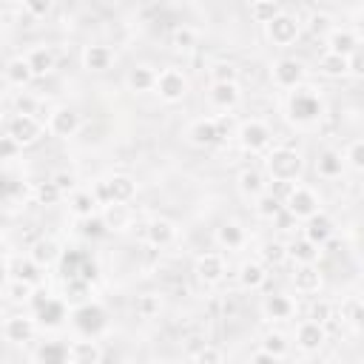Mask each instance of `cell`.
<instances>
[{
	"instance_id": "cell-1",
	"label": "cell",
	"mask_w": 364,
	"mask_h": 364,
	"mask_svg": "<svg viewBox=\"0 0 364 364\" xmlns=\"http://www.w3.org/2000/svg\"><path fill=\"white\" fill-rule=\"evenodd\" d=\"M324 117H327V102H324L321 88L307 82V85H301V88H296L284 97V119L293 128L313 131V128L321 125Z\"/></svg>"
},
{
	"instance_id": "cell-2",
	"label": "cell",
	"mask_w": 364,
	"mask_h": 364,
	"mask_svg": "<svg viewBox=\"0 0 364 364\" xmlns=\"http://www.w3.org/2000/svg\"><path fill=\"white\" fill-rule=\"evenodd\" d=\"M264 173L270 182H290L299 185L304 173V156L290 145H273L264 154Z\"/></svg>"
},
{
	"instance_id": "cell-3",
	"label": "cell",
	"mask_w": 364,
	"mask_h": 364,
	"mask_svg": "<svg viewBox=\"0 0 364 364\" xmlns=\"http://www.w3.org/2000/svg\"><path fill=\"white\" fill-rule=\"evenodd\" d=\"M236 145L250 156L267 154L273 148V128L259 117H247L236 128Z\"/></svg>"
},
{
	"instance_id": "cell-4",
	"label": "cell",
	"mask_w": 364,
	"mask_h": 364,
	"mask_svg": "<svg viewBox=\"0 0 364 364\" xmlns=\"http://www.w3.org/2000/svg\"><path fill=\"white\" fill-rule=\"evenodd\" d=\"M270 82H273V88L287 91V94L307 85V63L299 57H290V54L273 60L270 63Z\"/></svg>"
},
{
	"instance_id": "cell-5",
	"label": "cell",
	"mask_w": 364,
	"mask_h": 364,
	"mask_svg": "<svg viewBox=\"0 0 364 364\" xmlns=\"http://www.w3.org/2000/svg\"><path fill=\"white\" fill-rule=\"evenodd\" d=\"M284 210H287L296 222L304 225L307 219H313L316 213H321V196L316 193V188L299 182V185L290 191V196L284 199Z\"/></svg>"
},
{
	"instance_id": "cell-6",
	"label": "cell",
	"mask_w": 364,
	"mask_h": 364,
	"mask_svg": "<svg viewBox=\"0 0 364 364\" xmlns=\"http://www.w3.org/2000/svg\"><path fill=\"white\" fill-rule=\"evenodd\" d=\"M301 28H304V20L293 11H282L270 26H264V37L267 43H273L276 48H290L299 37H301Z\"/></svg>"
},
{
	"instance_id": "cell-7",
	"label": "cell",
	"mask_w": 364,
	"mask_h": 364,
	"mask_svg": "<svg viewBox=\"0 0 364 364\" xmlns=\"http://www.w3.org/2000/svg\"><path fill=\"white\" fill-rule=\"evenodd\" d=\"M188 91H191V80H188V74H185L182 68L168 65V68L159 71V80H156V91H154V94H156L162 102L176 105V102H182V100L188 97Z\"/></svg>"
},
{
	"instance_id": "cell-8",
	"label": "cell",
	"mask_w": 364,
	"mask_h": 364,
	"mask_svg": "<svg viewBox=\"0 0 364 364\" xmlns=\"http://www.w3.org/2000/svg\"><path fill=\"white\" fill-rule=\"evenodd\" d=\"M3 134H6V136H11L20 148H28V145L40 142V136L46 134V125H43L37 117L9 114V117H6V125H3Z\"/></svg>"
},
{
	"instance_id": "cell-9",
	"label": "cell",
	"mask_w": 364,
	"mask_h": 364,
	"mask_svg": "<svg viewBox=\"0 0 364 364\" xmlns=\"http://www.w3.org/2000/svg\"><path fill=\"white\" fill-rule=\"evenodd\" d=\"M71 324H74V330H77L80 336H85V338H97L100 333L108 330V313L102 310V304L88 301V304L71 310Z\"/></svg>"
},
{
	"instance_id": "cell-10",
	"label": "cell",
	"mask_w": 364,
	"mask_h": 364,
	"mask_svg": "<svg viewBox=\"0 0 364 364\" xmlns=\"http://www.w3.org/2000/svg\"><path fill=\"white\" fill-rule=\"evenodd\" d=\"M31 307H34V318H37V324L43 327V330H57V327H63L65 324V318H68V304L57 296H46V299H34L31 301Z\"/></svg>"
},
{
	"instance_id": "cell-11",
	"label": "cell",
	"mask_w": 364,
	"mask_h": 364,
	"mask_svg": "<svg viewBox=\"0 0 364 364\" xmlns=\"http://www.w3.org/2000/svg\"><path fill=\"white\" fill-rule=\"evenodd\" d=\"M182 136H185V142H188L191 148H199V151L213 148V145L222 142L213 117H196V119H191V122L185 125V134H182Z\"/></svg>"
},
{
	"instance_id": "cell-12",
	"label": "cell",
	"mask_w": 364,
	"mask_h": 364,
	"mask_svg": "<svg viewBox=\"0 0 364 364\" xmlns=\"http://www.w3.org/2000/svg\"><path fill=\"white\" fill-rule=\"evenodd\" d=\"M176 236H179V225L173 219H168V216H151L142 225V239L151 247H159V250L162 247H171L176 242Z\"/></svg>"
},
{
	"instance_id": "cell-13",
	"label": "cell",
	"mask_w": 364,
	"mask_h": 364,
	"mask_svg": "<svg viewBox=\"0 0 364 364\" xmlns=\"http://www.w3.org/2000/svg\"><path fill=\"white\" fill-rule=\"evenodd\" d=\"M225 273H228V262H225V253L219 250H205L193 259V276L202 284H219Z\"/></svg>"
},
{
	"instance_id": "cell-14",
	"label": "cell",
	"mask_w": 364,
	"mask_h": 364,
	"mask_svg": "<svg viewBox=\"0 0 364 364\" xmlns=\"http://www.w3.org/2000/svg\"><path fill=\"white\" fill-rule=\"evenodd\" d=\"M80 128H82V119H80L77 108H71V105H57L46 122V131L57 139H71V136H77Z\"/></svg>"
},
{
	"instance_id": "cell-15",
	"label": "cell",
	"mask_w": 364,
	"mask_h": 364,
	"mask_svg": "<svg viewBox=\"0 0 364 364\" xmlns=\"http://www.w3.org/2000/svg\"><path fill=\"white\" fill-rule=\"evenodd\" d=\"M40 324L34 318V313H11L6 321H3V336L9 344H28L34 341Z\"/></svg>"
},
{
	"instance_id": "cell-16",
	"label": "cell",
	"mask_w": 364,
	"mask_h": 364,
	"mask_svg": "<svg viewBox=\"0 0 364 364\" xmlns=\"http://www.w3.org/2000/svg\"><path fill=\"white\" fill-rule=\"evenodd\" d=\"M6 279H20V282H28V284H40L43 282V267L26 253H11L6 250Z\"/></svg>"
},
{
	"instance_id": "cell-17",
	"label": "cell",
	"mask_w": 364,
	"mask_h": 364,
	"mask_svg": "<svg viewBox=\"0 0 364 364\" xmlns=\"http://www.w3.org/2000/svg\"><path fill=\"white\" fill-rule=\"evenodd\" d=\"M208 105L219 114H230L242 105V85L239 82H210L208 85Z\"/></svg>"
},
{
	"instance_id": "cell-18",
	"label": "cell",
	"mask_w": 364,
	"mask_h": 364,
	"mask_svg": "<svg viewBox=\"0 0 364 364\" xmlns=\"http://www.w3.org/2000/svg\"><path fill=\"white\" fill-rule=\"evenodd\" d=\"M327 338H330V333H327V327L318 324V321L304 318V321H299V327H296V347H299L304 355L321 353V347L327 344Z\"/></svg>"
},
{
	"instance_id": "cell-19",
	"label": "cell",
	"mask_w": 364,
	"mask_h": 364,
	"mask_svg": "<svg viewBox=\"0 0 364 364\" xmlns=\"http://www.w3.org/2000/svg\"><path fill=\"white\" fill-rule=\"evenodd\" d=\"M267 188H270V179H267L264 168H242V171L236 173V191H239V196L247 199L250 205H253L262 193H267Z\"/></svg>"
},
{
	"instance_id": "cell-20",
	"label": "cell",
	"mask_w": 364,
	"mask_h": 364,
	"mask_svg": "<svg viewBox=\"0 0 364 364\" xmlns=\"http://www.w3.org/2000/svg\"><path fill=\"white\" fill-rule=\"evenodd\" d=\"M313 171H316V176H318V179H327V182H333V179H341V176H344V171H347V162H344V151H338V148H333V145L321 148V151L316 154Z\"/></svg>"
},
{
	"instance_id": "cell-21",
	"label": "cell",
	"mask_w": 364,
	"mask_h": 364,
	"mask_svg": "<svg viewBox=\"0 0 364 364\" xmlns=\"http://www.w3.org/2000/svg\"><path fill=\"white\" fill-rule=\"evenodd\" d=\"M259 310L270 324H282V321H290L296 316V299L287 293H267L262 299Z\"/></svg>"
},
{
	"instance_id": "cell-22",
	"label": "cell",
	"mask_w": 364,
	"mask_h": 364,
	"mask_svg": "<svg viewBox=\"0 0 364 364\" xmlns=\"http://www.w3.org/2000/svg\"><path fill=\"white\" fill-rule=\"evenodd\" d=\"M364 40H361V34L355 31V28H347V26H336L330 34H327V40H324V51H330V54H341V57H353L355 51H358V46H361Z\"/></svg>"
},
{
	"instance_id": "cell-23",
	"label": "cell",
	"mask_w": 364,
	"mask_h": 364,
	"mask_svg": "<svg viewBox=\"0 0 364 364\" xmlns=\"http://www.w3.org/2000/svg\"><path fill=\"white\" fill-rule=\"evenodd\" d=\"M34 80H37V77H34V71H31L26 54H17V57H9V60H6V68H3V82H6V88L23 91V88H28Z\"/></svg>"
},
{
	"instance_id": "cell-24",
	"label": "cell",
	"mask_w": 364,
	"mask_h": 364,
	"mask_svg": "<svg viewBox=\"0 0 364 364\" xmlns=\"http://www.w3.org/2000/svg\"><path fill=\"white\" fill-rule=\"evenodd\" d=\"M117 63V51L105 43H88L82 48V68L91 74H102Z\"/></svg>"
},
{
	"instance_id": "cell-25",
	"label": "cell",
	"mask_w": 364,
	"mask_h": 364,
	"mask_svg": "<svg viewBox=\"0 0 364 364\" xmlns=\"http://www.w3.org/2000/svg\"><path fill=\"white\" fill-rule=\"evenodd\" d=\"M156 80H159V71L151 65V63H134L125 74V85L128 91L134 94H148V91H156Z\"/></svg>"
},
{
	"instance_id": "cell-26",
	"label": "cell",
	"mask_w": 364,
	"mask_h": 364,
	"mask_svg": "<svg viewBox=\"0 0 364 364\" xmlns=\"http://www.w3.org/2000/svg\"><path fill=\"white\" fill-rule=\"evenodd\" d=\"M213 239L222 250H242L247 245V228L236 219H225L216 230H213Z\"/></svg>"
},
{
	"instance_id": "cell-27",
	"label": "cell",
	"mask_w": 364,
	"mask_h": 364,
	"mask_svg": "<svg viewBox=\"0 0 364 364\" xmlns=\"http://www.w3.org/2000/svg\"><path fill=\"white\" fill-rule=\"evenodd\" d=\"M28 256L46 270V267H54L60 259H63V245L54 239V236H37L31 245H28Z\"/></svg>"
},
{
	"instance_id": "cell-28",
	"label": "cell",
	"mask_w": 364,
	"mask_h": 364,
	"mask_svg": "<svg viewBox=\"0 0 364 364\" xmlns=\"http://www.w3.org/2000/svg\"><path fill=\"white\" fill-rule=\"evenodd\" d=\"M270 267H264L259 259H245L242 264H239V273H236V282H239V287L242 290H250V293H256V290H262L264 284H267V273Z\"/></svg>"
},
{
	"instance_id": "cell-29",
	"label": "cell",
	"mask_w": 364,
	"mask_h": 364,
	"mask_svg": "<svg viewBox=\"0 0 364 364\" xmlns=\"http://www.w3.org/2000/svg\"><path fill=\"white\" fill-rule=\"evenodd\" d=\"M290 282H293L296 293H301V296H313V293L321 290L324 276H321L318 264H293V276H290Z\"/></svg>"
},
{
	"instance_id": "cell-30",
	"label": "cell",
	"mask_w": 364,
	"mask_h": 364,
	"mask_svg": "<svg viewBox=\"0 0 364 364\" xmlns=\"http://www.w3.org/2000/svg\"><path fill=\"white\" fill-rule=\"evenodd\" d=\"M301 236H307L310 242H316L318 247H324L333 236H336V219L330 216V213H316L313 219H307L304 222V228H301Z\"/></svg>"
},
{
	"instance_id": "cell-31",
	"label": "cell",
	"mask_w": 364,
	"mask_h": 364,
	"mask_svg": "<svg viewBox=\"0 0 364 364\" xmlns=\"http://www.w3.org/2000/svg\"><path fill=\"white\" fill-rule=\"evenodd\" d=\"M26 60H28V65H31V71H34L37 80H40V77H48V74L57 68V51H54L51 46H46V43L31 46V48L26 51Z\"/></svg>"
},
{
	"instance_id": "cell-32",
	"label": "cell",
	"mask_w": 364,
	"mask_h": 364,
	"mask_svg": "<svg viewBox=\"0 0 364 364\" xmlns=\"http://www.w3.org/2000/svg\"><path fill=\"white\" fill-rule=\"evenodd\" d=\"M68 353H71V364H100L102 361V347L97 344V338L77 336L68 341Z\"/></svg>"
},
{
	"instance_id": "cell-33",
	"label": "cell",
	"mask_w": 364,
	"mask_h": 364,
	"mask_svg": "<svg viewBox=\"0 0 364 364\" xmlns=\"http://www.w3.org/2000/svg\"><path fill=\"white\" fill-rule=\"evenodd\" d=\"M34 364H71V353H68V341L60 338H46L37 350H34Z\"/></svg>"
},
{
	"instance_id": "cell-34",
	"label": "cell",
	"mask_w": 364,
	"mask_h": 364,
	"mask_svg": "<svg viewBox=\"0 0 364 364\" xmlns=\"http://www.w3.org/2000/svg\"><path fill=\"white\" fill-rule=\"evenodd\" d=\"M100 216H102V225H105L108 233H122V230H128V228H131V219H134L131 208L122 205V202L105 205V208L100 210Z\"/></svg>"
},
{
	"instance_id": "cell-35",
	"label": "cell",
	"mask_w": 364,
	"mask_h": 364,
	"mask_svg": "<svg viewBox=\"0 0 364 364\" xmlns=\"http://www.w3.org/2000/svg\"><path fill=\"white\" fill-rule=\"evenodd\" d=\"M287 256L293 264H318L321 259V247L316 242H310L307 236H296L287 242Z\"/></svg>"
},
{
	"instance_id": "cell-36",
	"label": "cell",
	"mask_w": 364,
	"mask_h": 364,
	"mask_svg": "<svg viewBox=\"0 0 364 364\" xmlns=\"http://www.w3.org/2000/svg\"><path fill=\"white\" fill-rule=\"evenodd\" d=\"M68 210H71V216H77L82 222V219H91L100 213V202H97L91 188H80L68 196Z\"/></svg>"
},
{
	"instance_id": "cell-37",
	"label": "cell",
	"mask_w": 364,
	"mask_h": 364,
	"mask_svg": "<svg viewBox=\"0 0 364 364\" xmlns=\"http://www.w3.org/2000/svg\"><path fill=\"white\" fill-rule=\"evenodd\" d=\"M60 299H63L71 310L88 304V301H91V284H88V279H82V276L65 279V284H63V296H60Z\"/></svg>"
},
{
	"instance_id": "cell-38",
	"label": "cell",
	"mask_w": 364,
	"mask_h": 364,
	"mask_svg": "<svg viewBox=\"0 0 364 364\" xmlns=\"http://www.w3.org/2000/svg\"><path fill=\"white\" fill-rule=\"evenodd\" d=\"M316 68L321 77L327 80H341V77H350V60L341 57V54H330V51H321L318 60H316Z\"/></svg>"
},
{
	"instance_id": "cell-39",
	"label": "cell",
	"mask_w": 364,
	"mask_h": 364,
	"mask_svg": "<svg viewBox=\"0 0 364 364\" xmlns=\"http://www.w3.org/2000/svg\"><path fill=\"white\" fill-rule=\"evenodd\" d=\"M264 267H282L284 262H290V256H287V242H282V239H264L262 245H259V256H256Z\"/></svg>"
},
{
	"instance_id": "cell-40",
	"label": "cell",
	"mask_w": 364,
	"mask_h": 364,
	"mask_svg": "<svg viewBox=\"0 0 364 364\" xmlns=\"http://www.w3.org/2000/svg\"><path fill=\"white\" fill-rule=\"evenodd\" d=\"M3 296L9 304H31L34 296H37V287L28 284V282H20V279H6L3 282Z\"/></svg>"
},
{
	"instance_id": "cell-41",
	"label": "cell",
	"mask_w": 364,
	"mask_h": 364,
	"mask_svg": "<svg viewBox=\"0 0 364 364\" xmlns=\"http://www.w3.org/2000/svg\"><path fill=\"white\" fill-rule=\"evenodd\" d=\"M105 179H108V188H111V199L114 202L128 205L136 196V179L134 176H128V173H111Z\"/></svg>"
},
{
	"instance_id": "cell-42",
	"label": "cell",
	"mask_w": 364,
	"mask_h": 364,
	"mask_svg": "<svg viewBox=\"0 0 364 364\" xmlns=\"http://www.w3.org/2000/svg\"><path fill=\"white\" fill-rule=\"evenodd\" d=\"M247 11H250V20L264 28V26H270V23L284 11V6H282L279 0H253V3L247 6Z\"/></svg>"
},
{
	"instance_id": "cell-43",
	"label": "cell",
	"mask_w": 364,
	"mask_h": 364,
	"mask_svg": "<svg viewBox=\"0 0 364 364\" xmlns=\"http://www.w3.org/2000/svg\"><path fill=\"white\" fill-rule=\"evenodd\" d=\"M253 213H256V219H262V222H276V219L284 213V202L267 191V193H262V196L253 202Z\"/></svg>"
},
{
	"instance_id": "cell-44",
	"label": "cell",
	"mask_w": 364,
	"mask_h": 364,
	"mask_svg": "<svg viewBox=\"0 0 364 364\" xmlns=\"http://www.w3.org/2000/svg\"><path fill=\"white\" fill-rule=\"evenodd\" d=\"M333 23H336L333 14L324 11V9H310V11L304 14V26H307V31L316 34V37H324V40H327V34L336 28Z\"/></svg>"
},
{
	"instance_id": "cell-45",
	"label": "cell",
	"mask_w": 364,
	"mask_h": 364,
	"mask_svg": "<svg viewBox=\"0 0 364 364\" xmlns=\"http://www.w3.org/2000/svg\"><path fill=\"white\" fill-rule=\"evenodd\" d=\"M199 46V31L193 26H176L171 31V48L179 54H191Z\"/></svg>"
},
{
	"instance_id": "cell-46",
	"label": "cell",
	"mask_w": 364,
	"mask_h": 364,
	"mask_svg": "<svg viewBox=\"0 0 364 364\" xmlns=\"http://www.w3.org/2000/svg\"><path fill=\"white\" fill-rule=\"evenodd\" d=\"M43 97L31 94V91H14V100H11V114H26V117H40L43 111Z\"/></svg>"
},
{
	"instance_id": "cell-47",
	"label": "cell",
	"mask_w": 364,
	"mask_h": 364,
	"mask_svg": "<svg viewBox=\"0 0 364 364\" xmlns=\"http://www.w3.org/2000/svg\"><path fill=\"white\" fill-rule=\"evenodd\" d=\"M31 199H34L37 205H43V208H54V205H60V202L65 199V193H63L51 179H46V182H37V185L31 188Z\"/></svg>"
},
{
	"instance_id": "cell-48",
	"label": "cell",
	"mask_w": 364,
	"mask_h": 364,
	"mask_svg": "<svg viewBox=\"0 0 364 364\" xmlns=\"http://www.w3.org/2000/svg\"><path fill=\"white\" fill-rule=\"evenodd\" d=\"M259 350H264V353H270V355H276V358H284L287 353H290V338L282 333V330H267L264 336H262V341H259Z\"/></svg>"
},
{
	"instance_id": "cell-49",
	"label": "cell",
	"mask_w": 364,
	"mask_h": 364,
	"mask_svg": "<svg viewBox=\"0 0 364 364\" xmlns=\"http://www.w3.org/2000/svg\"><path fill=\"white\" fill-rule=\"evenodd\" d=\"M208 80L210 82H239V65L230 60H213L208 65Z\"/></svg>"
},
{
	"instance_id": "cell-50",
	"label": "cell",
	"mask_w": 364,
	"mask_h": 364,
	"mask_svg": "<svg viewBox=\"0 0 364 364\" xmlns=\"http://www.w3.org/2000/svg\"><path fill=\"white\" fill-rule=\"evenodd\" d=\"M134 310L139 318H156L162 313V296L159 293H139L134 301Z\"/></svg>"
},
{
	"instance_id": "cell-51",
	"label": "cell",
	"mask_w": 364,
	"mask_h": 364,
	"mask_svg": "<svg viewBox=\"0 0 364 364\" xmlns=\"http://www.w3.org/2000/svg\"><path fill=\"white\" fill-rule=\"evenodd\" d=\"M341 316H344V321H347L355 333H364V299H350V301L341 307Z\"/></svg>"
},
{
	"instance_id": "cell-52",
	"label": "cell",
	"mask_w": 364,
	"mask_h": 364,
	"mask_svg": "<svg viewBox=\"0 0 364 364\" xmlns=\"http://www.w3.org/2000/svg\"><path fill=\"white\" fill-rule=\"evenodd\" d=\"M344 162H347L350 171L364 173V136L347 142V148H344Z\"/></svg>"
},
{
	"instance_id": "cell-53",
	"label": "cell",
	"mask_w": 364,
	"mask_h": 364,
	"mask_svg": "<svg viewBox=\"0 0 364 364\" xmlns=\"http://www.w3.org/2000/svg\"><path fill=\"white\" fill-rule=\"evenodd\" d=\"M307 318L327 327V324L336 318V304L327 301V299H313V304H310V310H307Z\"/></svg>"
},
{
	"instance_id": "cell-54",
	"label": "cell",
	"mask_w": 364,
	"mask_h": 364,
	"mask_svg": "<svg viewBox=\"0 0 364 364\" xmlns=\"http://www.w3.org/2000/svg\"><path fill=\"white\" fill-rule=\"evenodd\" d=\"M191 364H225V353L216 344H202L191 353Z\"/></svg>"
},
{
	"instance_id": "cell-55",
	"label": "cell",
	"mask_w": 364,
	"mask_h": 364,
	"mask_svg": "<svg viewBox=\"0 0 364 364\" xmlns=\"http://www.w3.org/2000/svg\"><path fill=\"white\" fill-rule=\"evenodd\" d=\"M51 182H54L65 196H71L74 191H80V188H77V176H74L71 171H54V173H51Z\"/></svg>"
},
{
	"instance_id": "cell-56",
	"label": "cell",
	"mask_w": 364,
	"mask_h": 364,
	"mask_svg": "<svg viewBox=\"0 0 364 364\" xmlns=\"http://www.w3.org/2000/svg\"><path fill=\"white\" fill-rule=\"evenodd\" d=\"M23 11L28 20H40L51 11V0H23Z\"/></svg>"
},
{
	"instance_id": "cell-57",
	"label": "cell",
	"mask_w": 364,
	"mask_h": 364,
	"mask_svg": "<svg viewBox=\"0 0 364 364\" xmlns=\"http://www.w3.org/2000/svg\"><path fill=\"white\" fill-rule=\"evenodd\" d=\"M213 119H216V128H219V139H228V136L236 139V128H239V122H233V114H216Z\"/></svg>"
},
{
	"instance_id": "cell-58",
	"label": "cell",
	"mask_w": 364,
	"mask_h": 364,
	"mask_svg": "<svg viewBox=\"0 0 364 364\" xmlns=\"http://www.w3.org/2000/svg\"><path fill=\"white\" fill-rule=\"evenodd\" d=\"M20 151H23V148H20V145H17L11 136H6V134L0 136V159H3V162H11V159H14Z\"/></svg>"
},
{
	"instance_id": "cell-59",
	"label": "cell",
	"mask_w": 364,
	"mask_h": 364,
	"mask_svg": "<svg viewBox=\"0 0 364 364\" xmlns=\"http://www.w3.org/2000/svg\"><path fill=\"white\" fill-rule=\"evenodd\" d=\"M91 191H94V196H97V202H100V210H102L105 205H111V202H114V199H111V188H108V179H97Z\"/></svg>"
},
{
	"instance_id": "cell-60",
	"label": "cell",
	"mask_w": 364,
	"mask_h": 364,
	"mask_svg": "<svg viewBox=\"0 0 364 364\" xmlns=\"http://www.w3.org/2000/svg\"><path fill=\"white\" fill-rule=\"evenodd\" d=\"M350 77L364 80V43L358 46V51L350 57Z\"/></svg>"
},
{
	"instance_id": "cell-61",
	"label": "cell",
	"mask_w": 364,
	"mask_h": 364,
	"mask_svg": "<svg viewBox=\"0 0 364 364\" xmlns=\"http://www.w3.org/2000/svg\"><path fill=\"white\" fill-rule=\"evenodd\" d=\"M247 364H282V358H276V355H270V353H264V350H256V353L247 358Z\"/></svg>"
},
{
	"instance_id": "cell-62",
	"label": "cell",
	"mask_w": 364,
	"mask_h": 364,
	"mask_svg": "<svg viewBox=\"0 0 364 364\" xmlns=\"http://www.w3.org/2000/svg\"><path fill=\"white\" fill-rule=\"evenodd\" d=\"M301 364H330V361H327V358H321V355L316 353V355H307V358H304Z\"/></svg>"
},
{
	"instance_id": "cell-63",
	"label": "cell",
	"mask_w": 364,
	"mask_h": 364,
	"mask_svg": "<svg viewBox=\"0 0 364 364\" xmlns=\"http://www.w3.org/2000/svg\"><path fill=\"white\" fill-rule=\"evenodd\" d=\"M162 364H173V361H162Z\"/></svg>"
},
{
	"instance_id": "cell-64",
	"label": "cell",
	"mask_w": 364,
	"mask_h": 364,
	"mask_svg": "<svg viewBox=\"0 0 364 364\" xmlns=\"http://www.w3.org/2000/svg\"><path fill=\"white\" fill-rule=\"evenodd\" d=\"M361 202H364V193H361Z\"/></svg>"
}]
</instances>
